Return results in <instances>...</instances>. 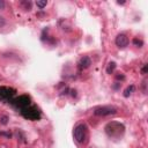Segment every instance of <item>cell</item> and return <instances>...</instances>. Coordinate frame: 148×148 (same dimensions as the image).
<instances>
[{
	"mask_svg": "<svg viewBox=\"0 0 148 148\" xmlns=\"http://www.w3.org/2000/svg\"><path fill=\"white\" fill-rule=\"evenodd\" d=\"M90 65H91V60H90V58L87 57V56L82 57V58L80 59V61H79V67H80V69H86V68H88Z\"/></svg>",
	"mask_w": 148,
	"mask_h": 148,
	"instance_id": "8",
	"label": "cell"
},
{
	"mask_svg": "<svg viewBox=\"0 0 148 148\" xmlns=\"http://www.w3.org/2000/svg\"><path fill=\"white\" fill-rule=\"evenodd\" d=\"M116 79H117V80H121V81H123V80H125V76H124L123 74H118V75L116 76Z\"/></svg>",
	"mask_w": 148,
	"mask_h": 148,
	"instance_id": "16",
	"label": "cell"
},
{
	"mask_svg": "<svg viewBox=\"0 0 148 148\" xmlns=\"http://www.w3.org/2000/svg\"><path fill=\"white\" fill-rule=\"evenodd\" d=\"M5 25H6V18L2 15H0V28H2Z\"/></svg>",
	"mask_w": 148,
	"mask_h": 148,
	"instance_id": "14",
	"label": "cell"
},
{
	"mask_svg": "<svg viewBox=\"0 0 148 148\" xmlns=\"http://www.w3.org/2000/svg\"><path fill=\"white\" fill-rule=\"evenodd\" d=\"M73 136H74V139H75V141L77 143H84V142H87V139H88V127H87V125L83 124V123L77 124L74 127Z\"/></svg>",
	"mask_w": 148,
	"mask_h": 148,
	"instance_id": "2",
	"label": "cell"
},
{
	"mask_svg": "<svg viewBox=\"0 0 148 148\" xmlns=\"http://www.w3.org/2000/svg\"><path fill=\"white\" fill-rule=\"evenodd\" d=\"M124 132H125V126L118 121H111L105 126V133L110 138L118 139L124 134Z\"/></svg>",
	"mask_w": 148,
	"mask_h": 148,
	"instance_id": "1",
	"label": "cell"
},
{
	"mask_svg": "<svg viewBox=\"0 0 148 148\" xmlns=\"http://www.w3.org/2000/svg\"><path fill=\"white\" fill-rule=\"evenodd\" d=\"M133 44H134L136 47H141V46L143 45V42H142L141 39H139V38H136V37H135V38L133 39Z\"/></svg>",
	"mask_w": 148,
	"mask_h": 148,
	"instance_id": "13",
	"label": "cell"
},
{
	"mask_svg": "<svg viewBox=\"0 0 148 148\" xmlns=\"http://www.w3.org/2000/svg\"><path fill=\"white\" fill-rule=\"evenodd\" d=\"M20 5L23 7V9L30 10V9H31V6H32V2H31V1H21Z\"/></svg>",
	"mask_w": 148,
	"mask_h": 148,
	"instance_id": "10",
	"label": "cell"
},
{
	"mask_svg": "<svg viewBox=\"0 0 148 148\" xmlns=\"http://www.w3.org/2000/svg\"><path fill=\"white\" fill-rule=\"evenodd\" d=\"M10 104H12L16 110L21 111L22 109H24L25 106H28V105L31 104V99H30V97H29L28 95H21V96H18V97H15V98L10 102Z\"/></svg>",
	"mask_w": 148,
	"mask_h": 148,
	"instance_id": "4",
	"label": "cell"
},
{
	"mask_svg": "<svg viewBox=\"0 0 148 148\" xmlns=\"http://www.w3.org/2000/svg\"><path fill=\"white\" fill-rule=\"evenodd\" d=\"M114 113H117V108L113 105H103L94 110V114L98 117H106V116H111Z\"/></svg>",
	"mask_w": 148,
	"mask_h": 148,
	"instance_id": "5",
	"label": "cell"
},
{
	"mask_svg": "<svg viewBox=\"0 0 148 148\" xmlns=\"http://www.w3.org/2000/svg\"><path fill=\"white\" fill-rule=\"evenodd\" d=\"M20 112L25 119H29V120H39L40 117H42V113H40L39 109L34 104H30V105L25 106Z\"/></svg>",
	"mask_w": 148,
	"mask_h": 148,
	"instance_id": "3",
	"label": "cell"
},
{
	"mask_svg": "<svg viewBox=\"0 0 148 148\" xmlns=\"http://www.w3.org/2000/svg\"><path fill=\"white\" fill-rule=\"evenodd\" d=\"M147 71H148V65L146 64V65L143 66V68H142V73H143V74H146V73H147Z\"/></svg>",
	"mask_w": 148,
	"mask_h": 148,
	"instance_id": "18",
	"label": "cell"
},
{
	"mask_svg": "<svg viewBox=\"0 0 148 148\" xmlns=\"http://www.w3.org/2000/svg\"><path fill=\"white\" fill-rule=\"evenodd\" d=\"M16 94V90L9 87H0V101L1 102H8L10 103L14 99V96Z\"/></svg>",
	"mask_w": 148,
	"mask_h": 148,
	"instance_id": "6",
	"label": "cell"
},
{
	"mask_svg": "<svg viewBox=\"0 0 148 148\" xmlns=\"http://www.w3.org/2000/svg\"><path fill=\"white\" fill-rule=\"evenodd\" d=\"M36 5H37V7H39V8H44V7L47 5V1H46V0H37V1H36Z\"/></svg>",
	"mask_w": 148,
	"mask_h": 148,
	"instance_id": "12",
	"label": "cell"
},
{
	"mask_svg": "<svg viewBox=\"0 0 148 148\" xmlns=\"http://www.w3.org/2000/svg\"><path fill=\"white\" fill-rule=\"evenodd\" d=\"M0 134H1V135H5V136H7V138H10V133H5V132H0Z\"/></svg>",
	"mask_w": 148,
	"mask_h": 148,
	"instance_id": "19",
	"label": "cell"
},
{
	"mask_svg": "<svg viewBox=\"0 0 148 148\" xmlns=\"http://www.w3.org/2000/svg\"><path fill=\"white\" fill-rule=\"evenodd\" d=\"M5 7H6L5 1L3 0H0V9H5Z\"/></svg>",
	"mask_w": 148,
	"mask_h": 148,
	"instance_id": "17",
	"label": "cell"
},
{
	"mask_svg": "<svg viewBox=\"0 0 148 148\" xmlns=\"http://www.w3.org/2000/svg\"><path fill=\"white\" fill-rule=\"evenodd\" d=\"M114 43H116V45H117L118 47L124 49V47H126V46L128 45L130 39H128V37H127L125 34H119V35L116 37Z\"/></svg>",
	"mask_w": 148,
	"mask_h": 148,
	"instance_id": "7",
	"label": "cell"
},
{
	"mask_svg": "<svg viewBox=\"0 0 148 148\" xmlns=\"http://www.w3.org/2000/svg\"><path fill=\"white\" fill-rule=\"evenodd\" d=\"M114 69H116V62L114 61H110L109 65H108V67H106V73L108 74H111V73H113Z\"/></svg>",
	"mask_w": 148,
	"mask_h": 148,
	"instance_id": "9",
	"label": "cell"
},
{
	"mask_svg": "<svg viewBox=\"0 0 148 148\" xmlns=\"http://www.w3.org/2000/svg\"><path fill=\"white\" fill-rule=\"evenodd\" d=\"M117 3H118V5H124L125 1H117Z\"/></svg>",
	"mask_w": 148,
	"mask_h": 148,
	"instance_id": "20",
	"label": "cell"
},
{
	"mask_svg": "<svg viewBox=\"0 0 148 148\" xmlns=\"http://www.w3.org/2000/svg\"><path fill=\"white\" fill-rule=\"evenodd\" d=\"M7 120H8V118H7L6 116H2V117L0 118V123H1L2 125H6V124H7Z\"/></svg>",
	"mask_w": 148,
	"mask_h": 148,
	"instance_id": "15",
	"label": "cell"
},
{
	"mask_svg": "<svg viewBox=\"0 0 148 148\" xmlns=\"http://www.w3.org/2000/svg\"><path fill=\"white\" fill-rule=\"evenodd\" d=\"M133 90H134V86H133V84L128 86V87H127V88L124 90V96H125V97H128V96H130V95L133 92Z\"/></svg>",
	"mask_w": 148,
	"mask_h": 148,
	"instance_id": "11",
	"label": "cell"
}]
</instances>
